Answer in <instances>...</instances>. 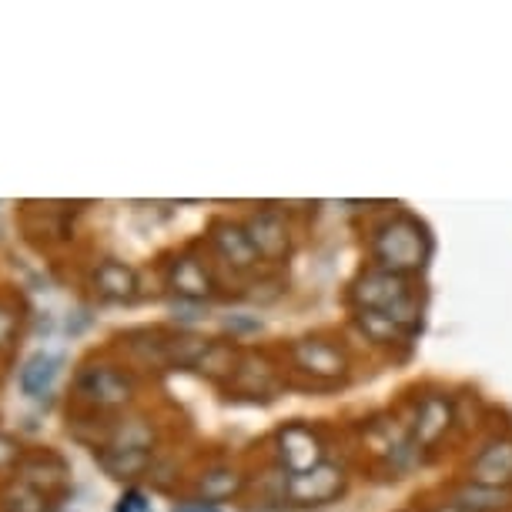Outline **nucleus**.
<instances>
[{
  "label": "nucleus",
  "mask_w": 512,
  "mask_h": 512,
  "mask_svg": "<svg viewBox=\"0 0 512 512\" xmlns=\"http://www.w3.org/2000/svg\"><path fill=\"white\" fill-rule=\"evenodd\" d=\"M432 512H466V509H459V506H452V502H446V506H436Z\"/></svg>",
  "instance_id": "nucleus-24"
},
{
  "label": "nucleus",
  "mask_w": 512,
  "mask_h": 512,
  "mask_svg": "<svg viewBox=\"0 0 512 512\" xmlns=\"http://www.w3.org/2000/svg\"><path fill=\"white\" fill-rule=\"evenodd\" d=\"M14 328H17V315H11L7 308H0V349H7V345H11Z\"/></svg>",
  "instance_id": "nucleus-21"
},
{
  "label": "nucleus",
  "mask_w": 512,
  "mask_h": 512,
  "mask_svg": "<svg viewBox=\"0 0 512 512\" xmlns=\"http://www.w3.org/2000/svg\"><path fill=\"white\" fill-rule=\"evenodd\" d=\"M352 302L365 308V312L389 315L392 322L402 325L409 335L422 322V298L415 292V285L405 275L382 272V268H369L365 275L355 278Z\"/></svg>",
  "instance_id": "nucleus-2"
},
{
  "label": "nucleus",
  "mask_w": 512,
  "mask_h": 512,
  "mask_svg": "<svg viewBox=\"0 0 512 512\" xmlns=\"http://www.w3.org/2000/svg\"><path fill=\"white\" fill-rule=\"evenodd\" d=\"M175 512H221V509L208 506V502H185V506H175Z\"/></svg>",
  "instance_id": "nucleus-23"
},
{
  "label": "nucleus",
  "mask_w": 512,
  "mask_h": 512,
  "mask_svg": "<svg viewBox=\"0 0 512 512\" xmlns=\"http://www.w3.org/2000/svg\"><path fill=\"white\" fill-rule=\"evenodd\" d=\"M245 231L258 251V258H265V262H282L288 255V248H292L288 221L282 211H275V208H265V211H258V215H251Z\"/></svg>",
  "instance_id": "nucleus-7"
},
{
  "label": "nucleus",
  "mask_w": 512,
  "mask_h": 512,
  "mask_svg": "<svg viewBox=\"0 0 512 512\" xmlns=\"http://www.w3.org/2000/svg\"><path fill=\"white\" fill-rule=\"evenodd\" d=\"M168 285L181 302H205L215 292V282H211V272L205 262H198L195 255H181L168 265Z\"/></svg>",
  "instance_id": "nucleus-11"
},
{
  "label": "nucleus",
  "mask_w": 512,
  "mask_h": 512,
  "mask_svg": "<svg viewBox=\"0 0 512 512\" xmlns=\"http://www.w3.org/2000/svg\"><path fill=\"white\" fill-rule=\"evenodd\" d=\"M198 369L208 372V375H231V372L238 369V365H235V349L225 345V342H211L208 352H205V359L198 362Z\"/></svg>",
  "instance_id": "nucleus-19"
},
{
  "label": "nucleus",
  "mask_w": 512,
  "mask_h": 512,
  "mask_svg": "<svg viewBox=\"0 0 512 512\" xmlns=\"http://www.w3.org/2000/svg\"><path fill=\"white\" fill-rule=\"evenodd\" d=\"M14 462H17V442L7 439V436H0V469L14 466Z\"/></svg>",
  "instance_id": "nucleus-22"
},
{
  "label": "nucleus",
  "mask_w": 512,
  "mask_h": 512,
  "mask_svg": "<svg viewBox=\"0 0 512 512\" xmlns=\"http://www.w3.org/2000/svg\"><path fill=\"white\" fill-rule=\"evenodd\" d=\"M118 512H151V506H148V499H144V492L128 489L118 502Z\"/></svg>",
  "instance_id": "nucleus-20"
},
{
  "label": "nucleus",
  "mask_w": 512,
  "mask_h": 512,
  "mask_svg": "<svg viewBox=\"0 0 512 512\" xmlns=\"http://www.w3.org/2000/svg\"><path fill=\"white\" fill-rule=\"evenodd\" d=\"M98 466L114 479H134L151 466V449H114L104 446L98 452Z\"/></svg>",
  "instance_id": "nucleus-15"
},
{
  "label": "nucleus",
  "mask_w": 512,
  "mask_h": 512,
  "mask_svg": "<svg viewBox=\"0 0 512 512\" xmlns=\"http://www.w3.org/2000/svg\"><path fill=\"white\" fill-rule=\"evenodd\" d=\"M241 486H245V476H241L238 469L218 466V469L201 472V479H198V496H201V502L215 506V502H221V499L238 496Z\"/></svg>",
  "instance_id": "nucleus-16"
},
{
  "label": "nucleus",
  "mask_w": 512,
  "mask_h": 512,
  "mask_svg": "<svg viewBox=\"0 0 512 512\" xmlns=\"http://www.w3.org/2000/svg\"><path fill=\"white\" fill-rule=\"evenodd\" d=\"M278 459H282V469L292 472V476L318 469L325 462L322 436L302 422L285 425V429L278 432Z\"/></svg>",
  "instance_id": "nucleus-6"
},
{
  "label": "nucleus",
  "mask_w": 512,
  "mask_h": 512,
  "mask_svg": "<svg viewBox=\"0 0 512 512\" xmlns=\"http://www.w3.org/2000/svg\"><path fill=\"white\" fill-rule=\"evenodd\" d=\"M469 479L476 486H492V489H509L512 486V439L496 436L476 452L469 466Z\"/></svg>",
  "instance_id": "nucleus-8"
},
{
  "label": "nucleus",
  "mask_w": 512,
  "mask_h": 512,
  "mask_svg": "<svg viewBox=\"0 0 512 512\" xmlns=\"http://www.w3.org/2000/svg\"><path fill=\"white\" fill-rule=\"evenodd\" d=\"M452 506L466 509V512H509L512 509V492L509 489H492V486H476L466 482L462 489H456Z\"/></svg>",
  "instance_id": "nucleus-14"
},
{
  "label": "nucleus",
  "mask_w": 512,
  "mask_h": 512,
  "mask_svg": "<svg viewBox=\"0 0 512 512\" xmlns=\"http://www.w3.org/2000/svg\"><path fill=\"white\" fill-rule=\"evenodd\" d=\"M292 365L312 375V382H342L349 375V355L328 338H298L292 345Z\"/></svg>",
  "instance_id": "nucleus-4"
},
{
  "label": "nucleus",
  "mask_w": 512,
  "mask_h": 512,
  "mask_svg": "<svg viewBox=\"0 0 512 512\" xmlns=\"http://www.w3.org/2000/svg\"><path fill=\"white\" fill-rule=\"evenodd\" d=\"M369 251L375 258V268L409 278L415 272H422L425 262H429L432 238H429V228H425L419 218L399 211V215L385 218L382 225L372 231Z\"/></svg>",
  "instance_id": "nucleus-1"
},
{
  "label": "nucleus",
  "mask_w": 512,
  "mask_h": 512,
  "mask_svg": "<svg viewBox=\"0 0 512 512\" xmlns=\"http://www.w3.org/2000/svg\"><path fill=\"white\" fill-rule=\"evenodd\" d=\"M452 422H456V409H452V402L446 395H425V399H419V405H415L412 422H405V425H409L412 439L419 442L422 449H429L452 429Z\"/></svg>",
  "instance_id": "nucleus-9"
},
{
  "label": "nucleus",
  "mask_w": 512,
  "mask_h": 512,
  "mask_svg": "<svg viewBox=\"0 0 512 512\" xmlns=\"http://www.w3.org/2000/svg\"><path fill=\"white\" fill-rule=\"evenodd\" d=\"M235 372H238V382H245V379H248L245 389H248V392H258V395L272 392V389H275V382H278L275 369H272V365H268L265 359H245Z\"/></svg>",
  "instance_id": "nucleus-18"
},
{
  "label": "nucleus",
  "mask_w": 512,
  "mask_h": 512,
  "mask_svg": "<svg viewBox=\"0 0 512 512\" xmlns=\"http://www.w3.org/2000/svg\"><path fill=\"white\" fill-rule=\"evenodd\" d=\"M77 395L98 409H118L128 405L134 395L131 375H124L118 365H91L77 375Z\"/></svg>",
  "instance_id": "nucleus-5"
},
{
  "label": "nucleus",
  "mask_w": 512,
  "mask_h": 512,
  "mask_svg": "<svg viewBox=\"0 0 512 512\" xmlns=\"http://www.w3.org/2000/svg\"><path fill=\"white\" fill-rule=\"evenodd\" d=\"M94 285L111 302H131L138 295V275L124 262H101L94 268Z\"/></svg>",
  "instance_id": "nucleus-13"
},
{
  "label": "nucleus",
  "mask_w": 512,
  "mask_h": 512,
  "mask_svg": "<svg viewBox=\"0 0 512 512\" xmlns=\"http://www.w3.org/2000/svg\"><path fill=\"white\" fill-rule=\"evenodd\" d=\"M359 328L365 332V338L375 342V345H399V342H409V338H412L402 325H395L389 315L365 312V308H359Z\"/></svg>",
  "instance_id": "nucleus-17"
},
{
  "label": "nucleus",
  "mask_w": 512,
  "mask_h": 512,
  "mask_svg": "<svg viewBox=\"0 0 512 512\" xmlns=\"http://www.w3.org/2000/svg\"><path fill=\"white\" fill-rule=\"evenodd\" d=\"M57 375H61V355L37 352L24 362V369L17 379H21L24 395H31V399H47L57 382Z\"/></svg>",
  "instance_id": "nucleus-12"
},
{
  "label": "nucleus",
  "mask_w": 512,
  "mask_h": 512,
  "mask_svg": "<svg viewBox=\"0 0 512 512\" xmlns=\"http://www.w3.org/2000/svg\"><path fill=\"white\" fill-rule=\"evenodd\" d=\"M345 482H349L345 469L325 459L312 472H298V476L288 472V476L278 479V499H292L295 506H325L335 496H342Z\"/></svg>",
  "instance_id": "nucleus-3"
},
{
  "label": "nucleus",
  "mask_w": 512,
  "mask_h": 512,
  "mask_svg": "<svg viewBox=\"0 0 512 512\" xmlns=\"http://www.w3.org/2000/svg\"><path fill=\"white\" fill-rule=\"evenodd\" d=\"M211 248H215L221 262L231 265L235 272H251V268L262 262L255 245H251L245 225H235V221H218V225L211 228Z\"/></svg>",
  "instance_id": "nucleus-10"
}]
</instances>
